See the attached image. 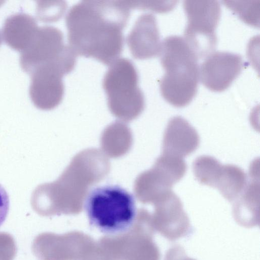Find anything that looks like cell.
<instances>
[{"label":"cell","mask_w":260,"mask_h":260,"mask_svg":"<svg viewBox=\"0 0 260 260\" xmlns=\"http://www.w3.org/2000/svg\"><path fill=\"white\" fill-rule=\"evenodd\" d=\"M130 12L126 1L78 2L66 17L69 45L77 55L109 65L122 51Z\"/></svg>","instance_id":"obj_1"},{"label":"cell","mask_w":260,"mask_h":260,"mask_svg":"<svg viewBox=\"0 0 260 260\" xmlns=\"http://www.w3.org/2000/svg\"><path fill=\"white\" fill-rule=\"evenodd\" d=\"M159 56L165 71L159 81L162 96L175 107L187 105L198 90V56L184 38L178 36L164 40Z\"/></svg>","instance_id":"obj_2"},{"label":"cell","mask_w":260,"mask_h":260,"mask_svg":"<svg viewBox=\"0 0 260 260\" xmlns=\"http://www.w3.org/2000/svg\"><path fill=\"white\" fill-rule=\"evenodd\" d=\"M84 209L91 226L113 236L128 232L137 214L134 196L117 185L92 188L85 200Z\"/></svg>","instance_id":"obj_3"},{"label":"cell","mask_w":260,"mask_h":260,"mask_svg":"<svg viewBox=\"0 0 260 260\" xmlns=\"http://www.w3.org/2000/svg\"><path fill=\"white\" fill-rule=\"evenodd\" d=\"M138 82L137 69L129 59L118 58L109 64L104 76L103 86L109 106L114 114L132 117L143 110L144 96Z\"/></svg>","instance_id":"obj_4"},{"label":"cell","mask_w":260,"mask_h":260,"mask_svg":"<svg viewBox=\"0 0 260 260\" xmlns=\"http://www.w3.org/2000/svg\"><path fill=\"white\" fill-rule=\"evenodd\" d=\"M187 16L184 39L199 58H206L213 52L217 44L215 29L221 9L217 1H185Z\"/></svg>","instance_id":"obj_5"},{"label":"cell","mask_w":260,"mask_h":260,"mask_svg":"<svg viewBox=\"0 0 260 260\" xmlns=\"http://www.w3.org/2000/svg\"><path fill=\"white\" fill-rule=\"evenodd\" d=\"M72 51L64 44L63 35L58 28L45 25L38 27L32 40L22 51V68L31 74L38 67L63 58Z\"/></svg>","instance_id":"obj_6"},{"label":"cell","mask_w":260,"mask_h":260,"mask_svg":"<svg viewBox=\"0 0 260 260\" xmlns=\"http://www.w3.org/2000/svg\"><path fill=\"white\" fill-rule=\"evenodd\" d=\"M186 169L183 158L162 154L153 168L141 178V195L143 200L156 203L172 191L173 185L183 178Z\"/></svg>","instance_id":"obj_7"},{"label":"cell","mask_w":260,"mask_h":260,"mask_svg":"<svg viewBox=\"0 0 260 260\" xmlns=\"http://www.w3.org/2000/svg\"><path fill=\"white\" fill-rule=\"evenodd\" d=\"M70 73L63 64L51 62L40 66L30 74L29 94L36 106L50 109L62 99L64 87L63 76Z\"/></svg>","instance_id":"obj_8"},{"label":"cell","mask_w":260,"mask_h":260,"mask_svg":"<svg viewBox=\"0 0 260 260\" xmlns=\"http://www.w3.org/2000/svg\"><path fill=\"white\" fill-rule=\"evenodd\" d=\"M243 67L242 57L225 51L213 52L199 67V75L205 86L214 91L228 88L240 74Z\"/></svg>","instance_id":"obj_9"},{"label":"cell","mask_w":260,"mask_h":260,"mask_svg":"<svg viewBox=\"0 0 260 260\" xmlns=\"http://www.w3.org/2000/svg\"><path fill=\"white\" fill-rule=\"evenodd\" d=\"M155 203V224L163 236L173 241L189 234L191 229L189 219L175 193L172 191Z\"/></svg>","instance_id":"obj_10"},{"label":"cell","mask_w":260,"mask_h":260,"mask_svg":"<svg viewBox=\"0 0 260 260\" xmlns=\"http://www.w3.org/2000/svg\"><path fill=\"white\" fill-rule=\"evenodd\" d=\"M126 41L135 58L146 59L160 55L162 42L155 16L150 13L140 15L128 34Z\"/></svg>","instance_id":"obj_11"},{"label":"cell","mask_w":260,"mask_h":260,"mask_svg":"<svg viewBox=\"0 0 260 260\" xmlns=\"http://www.w3.org/2000/svg\"><path fill=\"white\" fill-rule=\"evenodd\" d=\"M199 143L196 129L184 118L175 116L169 120L165 129L162 154L182 158L194 152Z\"/></svg>","instance_id":"obj_12"},{"label":"cell","mask_w":260,"mask_h":260,"mask_svg":"<svg viewBox=\"0 0 260 260\" xmlns=\"http://www.w3.org/2000/svg\"><path fill=\"white\" fill-rule=\"evenodd\" d=\"M245 173L239 167L222 165L216 160L207 174L205 185L217 188L230 202L234 201L247 184Z\"/></svg>","instance_id":"obj_13"},{"label":"cell","mask_w":260,"mask_h":260,"mask_svg":"<svg viewBox=\"0 0 260 260\" xmlns=\"http://www.w3.org/2000/svg\"><path fill=\"white\" fill-rule=\"evenodd\" d=\"M240 196L234 201L233 215L236 222L245 228L259 223V182L251 176Z\"/></svg>","instance_id":"obj_14"},{"label":"cell","mask_w":260,"mask_h":260,"mask_svg":"<svg viewBox=\"0 0 260 260\" xmlns=\"http://www.w3.org/2000/svg\"><path fill=\"white\" fill-rule=\"evenodd\" d=\"M38 28L32 16L25 13H15L5 20L2 28L3 38L12 48L22 51L31 41Z\"/></svg>","instance_id":"obj_15"},{"label":"cell","mask_w":260,"mask_h":260,"mask_svg":"<svg viewBox=\"0 0 260 260\" xmlns=\"http://www.w3.org/2000/svg\"><path fill=\"white\" fill-rule=\"evenodd\" d=\"M222 3L245 23L259 27L260 1H223Z\"/></svg>","instance_id":"obj_16"},{"label":"cell","mask_w":260,"mask_h":260,"mask_svg":"<svg viewBox=\"0 0 260 260\" xmlns=\"http://www.w3.org/2000/svg\"><path fill=\"white\" fill-rule=\"evenodd\" d=\"M67 4L63 1H37V15L43 22H53L63 15Z\"/></svg>","instance_id":"obj_17"},{"label":"cell","mask_w":260,"mask_h":260,"mask_svg":"<svg viewBox=\"0 0 260 260\" xmlns=\"http://www.w3.org/2000/svg\"><path fill=\"white\" fill-rule=\"evenodd\" d=\"M132 9L149 10L158 13H165L174 9L177 1H126Z\"/></svg>","instance_id":"obj_18"},{"label":"cell","mask_w":260,"mask_h":260,"mask_svg":"<svg viewBox=\"0 0 260 260\" xmlns=\"http://www.w3.org/2000/svg\"><path fill=\"white\" fill-rule=\"evenodd\" d=\"M9 207V196L5 188L0 184V227L7 217Z\"/></svg>","instance_id":"obj_19"},{"label":"cell","mask_w":260,"mask_h":260,"mask_svg":"<svg viewBox=\"0 0 260 260\" xmlns=\"http://www.w3.org/2000/svg\"><path fill=\"white\" fill-rule=\"evenodd\" d=\"M164 260H196L187 256L184 249L179 245H175L166 252Z\"/></svg>","instance_id":"obj_20"},{"label":"cell","mask_w":260,"mask_h":260,"mask_svg":"<svg viewBox=\"0 0 260 260\" xmlns=\"http://www.w3.org/2000/svg\"><path fill=\"white\" fill-rule=\"evenodd\" d=\"M1 41H2V39H1V31H0V44L1 43Z\"/></svg>","instance_id":"obj_21"}]
</instances>
